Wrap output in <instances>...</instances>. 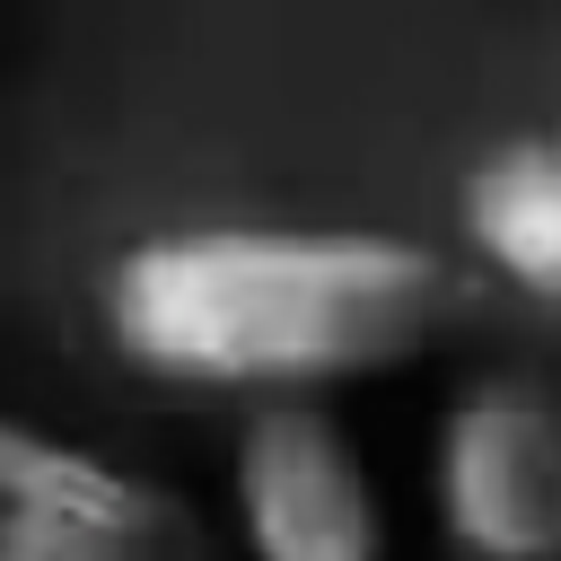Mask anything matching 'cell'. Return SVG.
Segmentation results:
<instances>
[{
  "mask_svg": "<svg viewBox=\"0 0 561 561\" xmlns=\"http://www.w3.org/2000/svg\"><path fill=\"white\" fill-rule=\"evenodd\" d=\"M0 561H219L202 517L96 447L0 430Z\"/></svg>",
  "mask_w": 561,
  "mask_h": 561,
  "instance_id": "cell-3",
  "label": "cell"
},
{
  "mask_svg": "<svg viewBox=\"0 0 561 561\" xmlns=\"http://www.w3.org/2000/svg\"><path fill=\"white\" fill-rule=\"evenodd\" d=\"M456 316V263L386 228H158L105 272V333L193 394H324L421 359Z\"/></svg>",
  "mask_w": 561,
  "mask_h": 561,
  "instance_id": "cell-1",
  "label": "cell"
},
{
  "mask_svg": "<svg viewBox=\"0 0 561 561\" xmlns=\"http://www.w3.org/2000/svg\"><path fill=\"white\" fill-rule=\"evenodd\" d=\"M438 526L465 561H561V394L491 377L438 421Z\"/></svg>",
  "mask_w": 561,
  "mask_h": 561,
  "instance_id": "cell-2",
  "label": "cell"
},
{
  "mask_svg": "<svg viewBox=\"0 0 561 561\" xmlns=\"http://www.w3.org/2000/svg\"><path fill=\"white\" fill-rule=\"evenodd\" d=\"M237 535L254 561H386L377 482L307 394L254 403L237 430Z\"/></svg>",
  "mask_w": 561,
  "mask_h": 561,
  "instance_id": "cell-4",
  "label": "cell"
},
{
  "mask_svg": "<svg viewBox=\"0 0 561 561\" xmlns=\"http://www.w3.org/2000/svg\"><path fill=\"white\" fill-rule=\"evenodd\" d=\"M465 245L508 289L561 307V131L500 140L465 175Z\"/></svg>",
  "mask_w": 561,
  "mask_h": 561,
  "instance_id": "cell-5",
  "label": "cell"
}]
</instances>
